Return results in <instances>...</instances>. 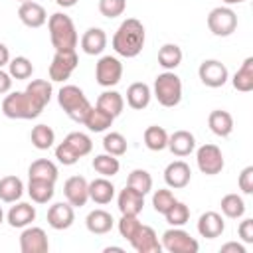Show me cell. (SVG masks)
Masks as SVG:
<instances>
[{
  "label": "cell",
  "instance_id": "816d5d0a",
  "mask_svg": "<svg viewBox=\"0 0 253 253\" xmlns=\"http://www.w3.org/2000/svg\"><path fill=\"white\" fill-rule=\"evenodd\" d=\"M10 63V49L0 42V69Z\"/></svg>",
  "mask_w": 253,
  "mask_h": 253
},
{
  "label": "cell",
  "instance_id": "7c38bea8",
  "mask_svg": "<svg viewBox=\"0 0 253 253\" xmlns=\"http://www.w3.org/2000/svg\"><path fill=\"white\" fill-rule=\"evenodd\" d=\"M123 77V63L113 55H103L95 65V79L101 87H115Z\"/></svg>",
  "mask_w": 253,
  "mask_h": 253
},
{
  "label": "cell",
  "instance_id": "277c9868",
  "mask_svg": "<svg viewBox=\"0 0 253 253\" xmlns=\"http://www.w3.org/2000/svg\"><path fill=\"white\" fill-rule=\"evenodd\" d=\"M91 150H93V142L85 132H69L63 138V142L55 146V158L63 166H73Z\"/></svg>",
  "mask_w": 253,
  "mask_h": 253
},
{
  "label": "cell",
  "instance_id": "bcb514c9",
  "mask_svg": "<svg viewBox=\"0 0 253 253\" xmlns=\"http://www.w3.org/2000/svg\"><path fill=\"white\" fill-rule=\"evenodd\" d=\"M125 10H126V0H99V12L109 20L121 16Z\"/></svg>",
  "mask_w": 253,
  "mask_h": 253
},
{
  "label": "cell",
  "instance_id": "83f0119b",
  "mask_svg": "<svg viewBox=\"0 0 253 253\" xmlns=\"http://www.w3.org/2000/svg\"><path fill=\"white\" fill-rule=\"evenodd\" d=\"M113 121H115L113 115H109L107 111H103L101 107L95 105V107L89 109V113H87L83 125H85L91 132H103V130H107V128L113 125Z\"/></svg>",
  "mask_w": 253,
  "mask_h": 253
},
{
  "label": "cell",
  "instance_id": "4316f807",
  "mask_svg": "<svg viewBox=\"0 0 253 253\" xmlns=\"http://www.w3.org/2000/svg\"><path fill=\"white\" fill-rule=\"evenodd\" d=\"M208 126L213 134L225 138L233 132V117L227 113V111H221V109H215L210 113L208 117Z\"/></svg>",
  "mask_w": 253,
  "mask_h": 253
},
{
  "label": "cell",
  "instance_id": "ee69618b",
  "mask_svg": "<svg viewBox=\"0 0 253 253\" xmlns=\"http://www.w3.org/2000/svg\"><path fill=\"white\" fill-rule=\"evenodd\" d=\"M174 202H176L174 194H172L170 190H166V188H160V190H156V192L152 194V208H154L156 213H162V215H164V213L172 208Z\"/></svg>",
  "mask_w": 253,
  "mask_h": 253
},
{
  "label": "cell",
  "instance_id": "ba28073f",
  "mask_svg": "<svg viewBox=\"0 0 253 253\" xmlns=\"http://www.w3.org/2000/svg\"><path fill=\"white\" fill-rule=\"evenodd\" d=\"M162 249L168 253H198L200 243L184 229L170 227L162 233Z\"/></svg>",
  "mask_w": 253,
  "mask_h": 253
},
{
  "label": "cell",
  "instance_id": "db71d44e",
  "mask_svg": "<svg viewBox=\"0 0 253 253\" xmlns=\"http://www.w3.org/2000/svg\"><path fill=\"white\" fill-rule=\"evenodd\" d=\"M225 6H233V4H243L245 0H221Z\"/></svg>",
  "mask_w": 253,
  "mask_h": 253
},
{
  "label": "cell",
  "instance_id": "3957f363",
  "mask_svg": "<svg viewBox=\"0 0 253 253\" xmlns=\"http://www.w3.org/2000/svg\"><path fill=\"white\" fill-rule=\"evenodd\" d=\"M47 30H49V40H51V45L55 47V51L75 49L79 38H77L73 20L67 14H63V12L51 14L47 20Z\"/></svg>",
  "mask_w": 253,
  "mask_h": 253
},
{
  "label": "cell",
  "instance_id": "d590c367",
  "mask_svg": "<svg viewBox=\"0 0 253 253\" xmlns=\"http://www.w3.org/2000/svg\"><path fill=\"white\" fill-rule=\"evenodd\" d=\"M144 144H146L148 150L160 152L168 146V132L158 125H150L144 130Z\"/></svg>",
  "mask_w": 253,
  "mask_h": 253
},
{
  "label": "cell",
  "instance_id": "f5cc1de1",
  "mask_svg": "<svg viewBox=\"0 0 253 253\" xmlns=\"http://www.w3.org/2000/svg\"><path fill=\"white\" fill-rule=\"evenodd\" d=\"M77 2H79V0H55V4L61 6V8H73Z\"/></svg>",
  "mask_w": 253,
  "mask_h": 253
},
{
  "label": "cell",
  "instance_id": "f6af8a7d",
  "mask_svg": "<svg viewBox=\"0 0 253 253\" xmlns=\"http://www.w3.org/2000/svg\"><path fill=\"white\" fill-rule=\"evenodd\" d=\"M140 225H142V223L138 221V215L121 213V219H119V233H121V237H125L126 241H130V239L136 235V231H138Z\"/></svg>",
  "mask_w": 253,
  "mask_h": 253
},
{
  "label": "cell",
  "instance_id": "8fae6325",
  "mask_svg": "<svg viewBox=\"0 0 253 253\" xmlns=\"http://www.w3.org/2000/svg\"><path fill=\"white\" fill-rule=\"evenodd\" d=\"M196 162H198V168L202 174L206 176H215L223 170V154L219 150V146L215 144H204L198 148L196 152Z\"/></svg>",
  "mask_w": 253,
  "mask_h": 253
},
{
  "label": "cell",
  "instance_id": "f546056e",
  "mask_svg": "<svg viewBox=\"0 0 253 253\" xmlns=\"http://www.w3.org/2000/svg\"><path fill=\"white\" fill-rule=\"evenodd\" d=\"M28 194L32 202L36 204H47L55 194V182L49 180H30L28 182Z\"/></svg>",
  "mask_w": 253,
  "mask_h": 253
},
{
  "label": "cell",
  "instance_id": "d6986e66",
  "mask_svg": "<svg viewBox=\"0 0 253 253\" xmlns=\"http://www.w3.org/2000/svg\"><path fill=\"white\" fill-rule=\"evenodd\" d=\"M117 206L121 213H130V215H138L144 208V194L136 192L130 186H125V190L119 192L117 198Z\"/></svg>",
  "mask_w": 253,
  "mask_h": 253
},
{
  "label": "cell",
  "instance_id": "cb8c5ba5",
  "mask_svg": "<svg viewBox=\"0 0 253 253\" xmlns=\"http://www.w3.org/2000/svg\"><path fill=\"white\" fill-rule=\"evenodd\" d=\"M6 219L12 227H26L36 219V208L28 202H18L8 210Z\"/></svg>",
  "mask_w": 253,
  "mask_h": 253
},
{
  "label": "cell",
  "instance_id": "7dc6e473",
  "mask_svg": "<svg viewBox=\"0 0 253 253\" xmlns=\"http://www.w3.org/2000/svg\"><path fill=\"white\" fill-rule=\"evenodd\" d=\"M237 184H239V190H241L243 194H247V196L253 194V166H245V168L241 170Z\"/></svg>",
  "mask_w": 253,
  "mask_h": 253
},
{
  "label": "cell",
  "instance_id": "ffe728a7",
  "mask_svg": "<svg viewBox=\"0 0 253 253\" xmlns=\"http://www.w3.org/2000/svg\"><path fill=\"white\" fill-rule=\"evenodd\" d=\"M166 148H170V152L174 156L184 158V156H190L194 152L196 138H194V134L190 130H176V132L168 134V146Z\"/></svg>",
  "mask_w": 253,
  "mask_h": 253
},
{
  "label": "cell",
  "instance_id": "7bdbcfd3",
  "mask_svg": "<svg viewBox=\"0 0 253 253\" xmlns=\"http://www.w3.org/2000/svg\"><path fill=\"white\" fill-rule=\"evenodd\" d=\"M26 91L28 93H32L42 105H47L49 103V99H51V93H53V89H51V83L49 81H45V79H34V81H30L28 83V87H26Z\"/></svg>",
  "mask_w": 253,
  "mask_h": 253
},
{
  "label": "cell",
  "instance_id": "2e32d148",
  "mask_svg": "<svg viewBox=\"0 0 253 253\" xmlns=\"http://www.w3.org/2000/svg\"><path fill=\"white\" fill-rule=\"evenodd\" d=\"M128 243L138 253H160L162 251V243L158 241V235L150 225H140L136 235Z\"/></svg>",
  "mask_w": 253,
  "mask_h": 253
},
{
  "label": "cell",
  "instance_id": "9f6ffc18",
  "mask_svg": "<svg viewBox=\"0 0 253 253\" xmlns=\"http://www.w3.org/2000/svg\"><path fill=\"white\" fill-rule=\"evenodd\" d=\"M2 221H4V211H2V206H0V225H2Z\"/></svg>",
  "mask_w": 253,
  "mask_h": 253
},
{
  "label": "cell",
  "instance_id": "7a4b0ae2",
  "mask_svg": "<svg viewBox=\"0 0 253 253\" xmlns=\"http://www.w3.org/2000/svg\"><path fill=\"white\" fill-rule=\"evenodd\" d=\"M45 109V105H42L32 93L24 91H14L8 93L2 101V113L8 119H22V121H30L42 115V111Z\"/></svg>",
  "mask_w": 253,
  "mask_h": 253
},
{
  "label": "cell",
  "instance_id": "4fadbf2b",
  "mask_svg": "<svg viewBox=\"0 0 253 253\" xmlns=\"http://www.w3.org/2000/svg\"><path fill=\"white\" fill-rule=\"evenodd\" d=\"M49 241L42 227L26 225L20 235V251L22 253H47Z\"/></svg>",
  "mask_w": 253,
  "mask_h": 253
},
{
  "label": "cell",
  "instance_id": "30bf717a",
  "mask_svg": "<svg viewBox=\"0 0 253 253\" xmlns=\"http://www.w3.org/2000/svg\"><path fill=\"white\" fill-rule=\"evenodd\" d=\"M198 75H200V81L211 89L223 87L229 79V71L219 59H204L198 67Z\"/></svg>",
  "mask_w": 253,
  "mask_h": 253
},
{
  "label": "cell",
  "instance_id": "9a60e30c",
  "mask_svg": "<svg viewBox=\"0 0 253 253\" xmlns=\"http://www.w3.org/2000/svg\"><path fill=\"white\" fill-rule=\"evenodd\" d=\"M73 221H75V211H73V206L69 202H57V204L49 206V210H47L49 227L61 231V229L71 227Z\"/></svg>",
  "mask_w": 253,
  "mask_h": 253
},
{
  "label": "cell",
  "instance_id": "74e56055",
  "mask_svg": "<svg viewBox=\"0 0 253 253\" xmlns=\"http://www.w3.org/2000/svg\"><path fill=\"white\" fill-rule=\"evenodd\" d=\"M30 138H32V144H34L38 150H47V148H51L53 142H55V132H53V128L47 126V125H36V126L32 128Z\"/></svg>",
  "mask_w": 253,
  "mask_h": 253
},
{
  "label": "cell",
  "instance_id": "f35d334b",
  "mask_svg": "<svg viewBox=\"0 0 253 253\" xmlns=\"http://www.w3.org/2000/svg\"><path fill=\"white\" fill-rule=\"evenodd\" d=\"M8 73L12 79H30L32 73H34V65L28 57L24 55H18L14 59H10L8 63Z\"/></svg>",
  "mask_w": 253,
  "mask_h": 253
},
{
  "label": "cell",
  "instance_id": "52a82bcc",
  "mask_svg": "<svg viewBox=\"0 0 253 253\" xmlns=\"http://www.w3.org/2000/svg\"><path fill=\"white\" fill-rule=\"evenodd\" d=\"M208 28L217 38H227L237 28V14L229 6H217L208 14Z\"/></svg>",
  "mask_w": 253,
  "mask_h": 253
},
{
  "label": "cell",
  "instance_id": "6da1fadb",
  "mask_svg": "<svg viewBox=\"0 0 253 253\" xmlns=\"http://www.w3.org/2000/svg\"><path fill=\"white\" fill-rule=\"evenodd\" d=\"M146 32L140 20L126 18L113 36V49L123 57H136L144 47Z\"/></svg>",
  "mask_w": 253,
  "mask_h": 253
},
{
  "label": "cell",
  "instance_id": "6f0895ef",
  "mask_svg": "<svg viewBox=\"0 0 253 253\" xmlns=\"http://www.w3.org/2000/svg\"><path fill=\"white\" fill-rule=\"evenodd\" d=\"M18 2H20V4H22V2H30V0H18Z\"/></svg>",
  "mask_w": 253,
  "mask_h": 253
},
{
  "label": "cell",
  "instance_id": "5bb4252c",
  "mask_svg": "<svg viewBox=\"0 0 253 253\" xmlns=\"http://www.w3.org/2000/svg\"><path fill=\"white\" fill-rule=\"evenodd\" d=\"M63 194L73 208H81L89 200V182L83 176H71L63 184Z\"/></svg>",
  "mask_w": 253,
  "mask_h": 253
},
{
  "label": "cell",
  "instance_id": "d4e9b609",
  "mask_svg": "<svg viewBox=\"0 0 253 253\" xmlns=\"http://www.w3.org/2000/svg\"><path fill=\"white\" fill-rule=\"evenodd\" d=\"M113 198H115V186L109 178L101 176V178H95L93 182H89V200H93L99 206H105Z\"/></svg>",
  "mask_w": 253,
  "mask_h": 253
},
{
  "label": "cell",
  "instance_id": "ac0fdd59",
  "mask_svg": "<svg viewBox=\"0 0 253 253\" xmlns=\"http://www.w3.org/2000/svg\"><path fill=\"white\" fill-rule=\"evenodd\" d=\"M18 18L22 20L24 26L28 28H42L47 22V12L42 4L30 0V2H22L18 8Z\"/></svg>",
  "mask_w": 253,
  "mask_h": 253
},
{
  "label": "cell",
  "instance_id": "5b68a950",
  "mask_svg": "<svg viewBox=\"0 0 253 253\" xmlns=\"http://www.w3.org/2000/svg\"><path fill=\"white\" fill-rule=\"evenodd\" d=\"M57 103L71 121L81 123V125L91 109V103L87 101L85 93L77 85H63L57 93Z\"/></svg>",
  "mask_w": 253,
  "mask_h": 253
},
{
  "label": "cell",
  "instance_id": "b9f144b4",
  "mask_svg": "<svg viewBox=\"0 0 253 253\" xmlns=\"http://www.w3.org/2000/svg\"><path fill=\"white\" fill-rule=\"evenodd\" d=\"M103 148L107 154L123 156L126 152V138L121 132H107L103 138Z\"/></svg>",
  "mask_w": 253,
  "mask_h": 253
},
{
  "label": "cell",
  "instance_id": "8992f818",
  "mask_svg": "<svg viewBox=\"0 0 253 253\" xmlns=\"http://www.w3.org/2000/svg\"><path fill=\"white\" fill-rule=\"evenodd\" d=\"M156 101L162 107H176L182 101V81L174 71H164L154 79V93Z\"/></svg>",
  "mask_w": 253,
  "mask_h": 253
},
{
  "label": "cell",
  "instance_id": "9c48e42d",
  "mask_svg": "<svg viewBox=\"0 0 253 253\" xmlns=\"http://www.w3.org/2000/svg\"><path fill=\"white\" fill-rule=\"evenodd\" d=\"M79 63V57L75 53V49H61L55 51L51 63H49V79L51 81H65L71 77V73L75 71Z\"/></svg>",
  "mask_w": 253,
  "mask_h": 253
},
{
  "label": "cell",
  "instance_id": "681fc988",
  "mask_svg": "<svg viewBox=\"0 0 253 253\" xmlns=\"http://www.w3.org/2000/svg\"><path fill=\"white\" fill-rule=\"evenodd\" d=\"M10 89H12V77L4 69H0V95L10 93Z\"/></svg>",
  "mask_w": 253,
  "mask_h": 253
},
{
  "label": "cell",
  "instance_id": "c3c4849f",
  "mask_svg": "<svg viewBox=\"0 0 253 253\" xmlns=\"http://www.w3.org/2000/svg\"><path fill=\"white\" fill-rule=\"evenodd\" d=\"M237 233L243 239V243H253V219L251 217L243 219L239 223V227H237Z\"/></svg>",
  "mask_w": 253,
  "mask_h": 253
},
{
  "label": "cell",
  "instance_id": "e0dca14e",
  "mask_svg": "<svg viewBox=\"0 0 253 253\" xmlns=\"http://www.w3.org/2000/svg\"><path fill=\"white\" fill-rule=\"evenodd\" d=\"M190 180H192V170L184 160H174L164 170V182L168 184V188L182 190L190 184Z\"/></svg>",
  "mask_w": 253,
  "mask_h": 253
},
{
  "label": "cell",
  "instance_id": "11a10c76",
  "mask_svg": "<svg viewBox=\"0 0 253 253\" xmlns=\"http://www.w3.org/2000/svg\"><path fill=\"white\" fill-rule=\"evenodd\" d=\"M111 251H119V253H123V247H105V253H111Z\"/></svg>",
  "mask_w": 253,
  "mask_h": 253
},
{
  "label": "cell",
  "instance_id": "f1b7e54d",
  "mask_svg": "<svg viewBox=\"0 0 253 253\" xmlns=\"http://www.w3.org/2000/svg\"><path fill=\"white\" fill-rule=\"evenodd\" d=\"M57 174H59L57 166L51 160H47V158H38L28 168V178L30 180H49V182H55Z\"/></svg>",
  "mask_w": 253,
  "mask_h": 253
},
{
  "label": "cell",
  "instance_id": "836d02e7",
  "mask_svg": "<svg viewBox=\"0 0 253 253\" xmlns=\"http://www.w3.org/2000/svg\"><path fill=\"white\" fill-rule=\"evenodd\" d=\"M97 107H101L103 111H107L113 117H119L123 113V109H125V99H123V95L119 91H111L109 89V91H103L99 95Z\"/></svg>",
  "mask_w": 253,
  "mask_h": 253
},
{
  "label": "cell",
  "instance_id": "4dcf8cb0",
  "mask_svg": "<svg viewBox=\"0 0 253 253\" xmlns=\"http://www.w3.org/2000/svg\"><path fill=\"white\" fill-rule=\"evenodd\" d=\"M24 184L18 176H4L0 178V200L6 204H14L22 198Z\"/></svg>",
  "mask_w": 253,
  "mask_h": 253
},
{
  "label": "cell",
  "instance_id": "44dd1931",
  "mask_svg": "<svg viewBox=\"0 0 253 253\" xmlns=\"http://www.w3.org/2000/svg\"><path fill=\"white\" fill-rule=\"evenodd\" d=\"M223 229H225V223H223V217L217 211H206L198 219V233L206 239L219 237L223 233Z\"/></svg>",
  "mask_w": 253,
  "mask_h": 253
},
{
  "label": "cell",
  "instance_id": "1f68e13d",
  "mask_svg": "<svg viewBox=\"0 0 253 253\" xmlns=\"http://www.w3.org/2000/svg\"><path fill=\"white\" fill-rule=\"evenodd\" d=\"M231 83H233V87H235L237 91H241V93L253 91V57H247V59L241 63V67L235 71Z\"/></svg>",
  "mask_w": 253,
  "mask_h": 253
},
{
  "label": "cell",
  "instance_id": "603a6c76",
  "mask_svg": "<svg viewBox=\"0 0 253 253\" xmlns=\"http://www.w3.org/2000/svg\"><path fill=\"white\" fill-rule=\"evenodd\" d=\"M150 99H152V91L146 83L142 81H136V83H130L128 89H126V103L130 109L134 111H142L150 105Z\"/></svg>",
  "mask_w": 253,
  "mask_h": 253
},
{
  "label": "cell",
  "instance_id": "ab89813d",
  "mask_svg": "<svg viewBox=\"0 0 253 253\" xmlns=\"http://www.w3.org/2000/svg\"><path fill=\"white\" fill-rule=\"evenodd\" d=\"M126 186H130V188H134L136 192H140V194L146 196V194L152 190V176H150L146 170L136 168V170H132V172L128 174Z\"/></svg>",
  "mask_w": 253,
  "mask_h": 253
},
{
  "label": "cell",
  "instance_id": "d6a6232c",
  "mask_svg": "<svg viewBox=\"0 0 253 253\" xmlns=\"http://www.w3.org/2000/svg\"><path fill=\"white\" fill-rule=\"evenodd\" d=\"M182 49L176 43H164L158 49V65H162L166 71H174L182 63Z\"/></svg>",
  "mask_w": 253,
  "mask_h": 253
},
{
  "label": "cell",
  "instance_id": "f907efd6",
  "mask_svg": "<svg viewBox=\"0 0 253 253\" xmlns=\"http://www.w3.org/2000/svg\"><path fill=\"white\" fill-rule=\"evenodd\" d=\"M221 253H245V247L237 241H229V243L221 245Z\"/></svg>",
  "mask_w": 253,
  "mask_h": 253
},
{
  "label": "cell",
  "instance_id": "60d3db41",
  "mask_svg": "<svg viewBox=\"0 0 253 253\" xmlns=\"http://www.w3.org/2000/svg\"><path fill=\"white\" fill-rule=\"evenodd\" d=\"M164 217H166V221L172 225V227H182L184 223H188V219H190V208L184 204V202H174L172 204V208L164 213Z\"/></svg>",
  "mask_w": 253,
  "mask_h": 253
},
{
  "label": "cell",
  "instance_id": "e575fe53",
  "mask_svg": "<svg viewBox=\"0 0 253 253\" xmlns=\"http://www.w3.org/2000/svg\"><path fill=\"white\" fill-rule=\"evenodd\" d=\"M93 170H95L97 174L105 176V178H113L115 174H119L121 162H119L117 156L103 152V154H97V156L93 158Z\"/></svg>",
  "mask_w": 253,
  "mask_h": 253
},
{
  "label": "cell",
  "instance_id": "8d00e7d4",
  "mask_svg": "<svg viewBox=\"0 0 253 253\" xmlns=\"http://www.w3.org/2000/svg\"><path fill=\"white\" fill-rule=\"evenodd\" d=\"M219 206H221L223 215L229 217V219H239V217H243V213H245V202H243V198L237 196V194H225V196L221 198Z\"/></svg>",
  "mask_w": 253,
  "mask_h": 253
},
{
  "label": "cell",
  "instance_id": "484cf974",
  "mask_svg": "<svg viewBox=\"0 0 253 253\" xmlns=\"http://www.w3.org/2000/svg\"><path fill=\"white\" fill-rule=\"evenodd\" d=\"M85 225H87V229H89L91 233H95V235H105V233H109V231L113 229L115 219H113V215H111L109 211H105V210H93V211L87 213Z\"/></svg>",
  "mask_w": 253,
  "mask_h": 253
},
{
  "label": "cell",
  "instance_id": "7402d4cb",
  "mask_svg": "<svg viewBox=\"0 0 253 253\" xmlns=\"http://www.w3.org/2000/svg\"><path fill=\"white\" fill-rule=\"evenodd\" d=\"M107 47V34L101 28H89L81 36V49L87 55H99Z\"/></svg>",
  "mask_w": 253,
  "mask_h": 253
}]
</instances>
